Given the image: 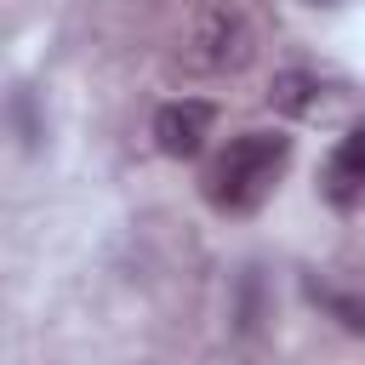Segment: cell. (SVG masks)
Masks as SVG:
<instances>
[{"label":"cell","mask_w":365,"mask_h":365,"mask_svg":"<svg viewBox=\"0 0 365 365\" xmlns=\"http://www.w3.org/2000/svg\"><path fill=\"white\" fill-rule=\"evenodd\" d=\"M285 165H291V137H279V131H240L205 165V182L200 188H205V200L217 211L245 217V211H257L274 194V182L285 177Z\"/></svg>","instance_id":"cell-1"},{"label":"cell","mask_w":365,"mask_h":365,"mask_svg":"<svg viewBox=\"0 0 365 365\" xmlns=\"http://www.w3.org/2000/svg\"><path fill=\"white\" fill-rule=\"evenodd\" d=\"M251 51H257L251 23H245L234 6H222V0L200 6V11L188 17V29L177 34V63H182L188 74H240V68L251 63Z\"/></svg>","instance_id":"cell-2"},{"label":"cell","mask_w":365,"mask_h":365,"mask_svg":"<svg viewBox=\"0 0 365 365\" xmlns=\"http://www.w3.org/2000/svg\"><path fill=\"white\" fill-rule=\"evenodd\" d=\"M211 120H217V108H211L205 97H177V103H165V108L154 114V143H160V154H171V160L200 154L205 137H211Z\"/></svg>","instance_id":"cell-3"},{"label":"cell","mask_w":365,"mask_h":365,"mask_svg":"<svg viewBox=\"0 0 365 365\" xmlns=\"http://www.w3.org/2000/svg\"><path fill=\"white\" fill-rule=\"evenodd\" d=\"M325 194H331L336 205H354V200H365V125H354V131L336 143V154H331V171H325Z\"/></svg>","instance_id":"cell-4"},{"label":"cell","mask_w":365,"mask_h":365,"mask_svg":"<svg viewBox=\"0 0 365 365\" xmlns=\"http://www.w3.org/2000/svg\"><path fill=\"white\" fill-rule=\"evenodd\" d=\"M314 91H319V80H314V74H302V68H285V74H274V86H268V103H274L279 114H308V108H314Z\"/></svg>","instance_id":"cell-5"},{"label":"cell","mask_w":365,"mask_h":365,"mask_svg":"<svg viewBox=\"0 0 365 365\" xmlns=\"http://www.w3.org/2000/svg\"><path fill=\"white\" fill-rule=\"evenodd\" d=\"M331 302V314L348 325V331H365V302H354V297H325Z\"/></svg>","instance_id":"cell-6"}]
</instances>
